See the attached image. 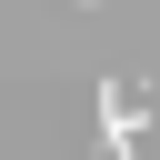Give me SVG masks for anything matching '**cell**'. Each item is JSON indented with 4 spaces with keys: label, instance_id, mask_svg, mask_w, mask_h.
Here are the masks:
<instances>
[{
    "label": "cell",
    "instance_id": "6da1fadb",
    "mask_svg": "<svg viewBox=\"0 0 160 160\" xmlns=\"http://www.w3.org/2000/svg\"><path fill=\"white\" fill-rule=\"evenodd\" d=\"M140 120H150V90L110 70V80H100V150H110V160H140Z\"/></svg>",
    "mask_w": 160,
    "mask_h": 160
}]
</instances>
